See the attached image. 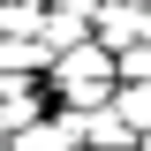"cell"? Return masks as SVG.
<instances>
[{
    "label": "cell",
    "mask_w": 151,
    "mask_h": 151,
    "mask_svg": "<svg viewBox=\"0 0 151 151\" xmlns=\"http://www.w3.org/2000/svg\"><path fill=\"white\" fill-rule=\"evenodd\" d=\"M45 83H53V98L68 113L106 106V98H113V53L98 45V38H76V45H60V53L45 60Z\"/></svg>",
    "instance_id": "1"
},
{
    "label": "cell",
    "mask_w": 151,
    "mask_h": 151,
    "mask_svg": "<svg viewBox=\"0 0 151 151\" xmlns=\"http://www.w3.org/2000/svg\"><path fill=\"white\" fill-rule=\"evenodd\" d=\"M144 8H151V0H144Z\"/></svg>",
    "instance_id": "5"
},
{
    "label": "cell",
    "mask_w": 151,
    "mask_h": 151,
    "mask_svg": "<svg viewBox=\"0 0 151 151\" xmlns=\"http://www.w3.org/2000/svg\"><path fill=\"white\" fill-rule=\"evenodd\" d=\"M113 83H151V38H136V45L113 53Z\"/></svg>",
    "instance_id": "3"
},
{
    "label": "cell",
    "mask_w": 151,
    "mask_h": 151,
    "mask_svg": "<svg viewBox=\"0 0 151 151\" xmlns=\"http://www.w3.org/2000/svg\"><path fill=\"white\" fill-rule=\"evenodd\" d=\"M136 151H151V136H136Z\"/></svg>",
    "instance_id": "4"
},
{
    "label": "cell",
    "mask_w": 151,
    "mask_h": 151,
    "mask_svg": "<svg viewBox=\"0 0 151 151\" xmlns=\"http://www.w3.org/2000/svg\"><path fill=\"white\" fill-rule=\"evenodd\" d=\"M121 121H129L136 136H151V83H113V98H106Z\"/></svg>",
    "instance_id": "2"
}]
</instances>
